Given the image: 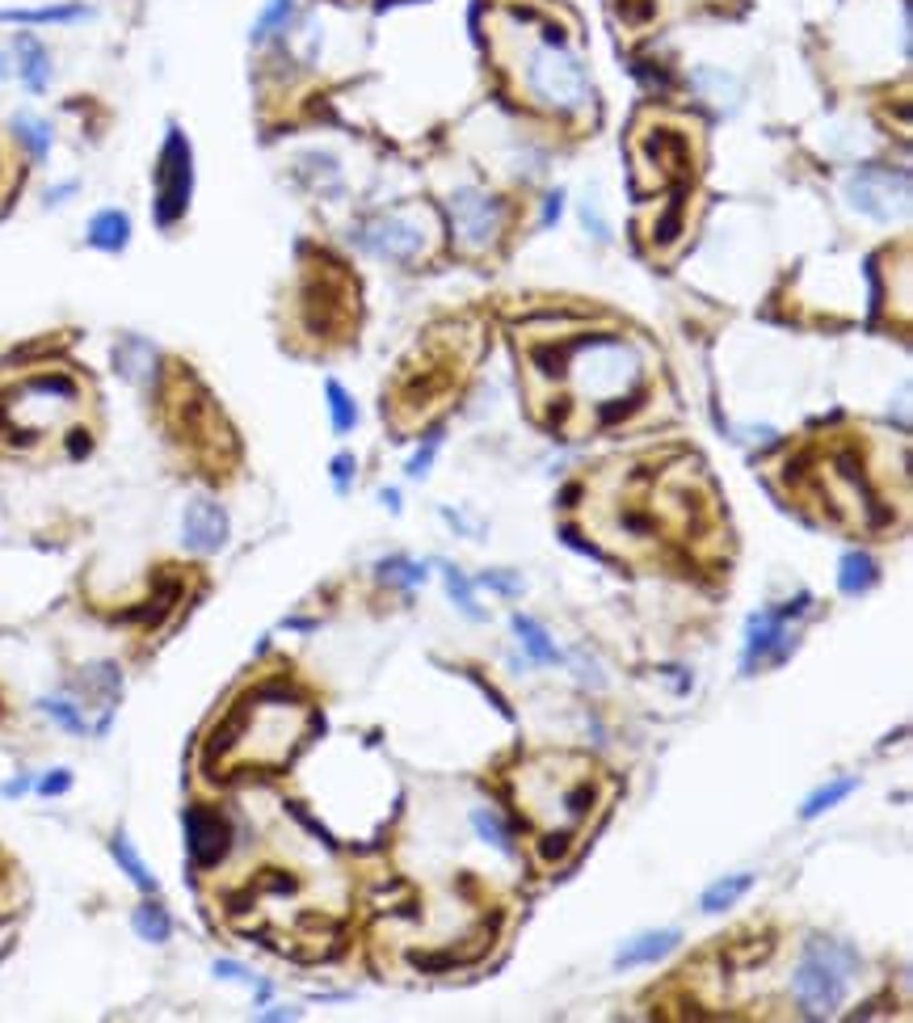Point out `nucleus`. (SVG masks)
Masks as SVG:
<instances>
[{"instance_id": "nucleus-1", "label": "nucleus", "mask_w": 913, "mask_h": 1023, "mask_svg": "<svg viewBox=\"0 0 913 1023\" xmlns=\"http://www.w3.org/2000/svg\"><path fill=\"white\" fill-rule=\"evenodd\" d=\"M518 81H522V93L535 102L539 110L560 114V118H573V114L590 106L585 60L552 25H539L535 34L527 39L522 60H518Z\"/></svg>"}, {"instance_id": "nucleus-2", "label": "nucleus", "mask_w": 913, "mask_h": 1023, "mask_svg": "<svg viewBox=\"0 0 913 1023\" xmlns=\"http://www.w3.org/2000/svg\"><path fill=\"white\" fill-rule=\"evenodd\" d=\"M564 376L573 379L585 401L594 404H624V397L640 392L645 383V362L636 355V346L615 334L585 337L569 350Z\"/></svg>"}, {"instance_id": "nucleus-3", "label": "nucleus", "mask_w": 913, "mask_h": 1023, "mask_svg": "<svg viewBox=\"0 0 913 1023\" xmlns=\"http://www.w3.org/2000/svg\"><path fill=\"white\" fill-rule=\"evenodd\" d=\"M854 964H859L854 952L842 943H829V939L804 943L800 964L792 973V994H796L804 1020H834L838 1015V1006L847 1002Z\"/></svg>"}, {"instance_id": "nucleus-4", "label": "nucleus", "mask_w": 913, "mask_h": 1023, "mask_svg": "<svg viewBox=\"0 0 913 1023\" xmlns=\"http://www.w3.org/2000/svg\"><path fill=\"white\" fill-rule=\"evenodd\" d=\"M194 202V144L181 123H164L157 169H152V220L160 232H173Z\"/></svg>"}, {"instance_id": "nucleus-5", "label": "nucleus", "mask_w": 913, "mask_h": 1023, "mask_svg": "<svg viewBox=\"0 0 913 1023\" xmlns=\"http://www.w3.org/2000/svg\"><path fill=\"white\" fill-rule=\"evenodd\" d=\"M450 241L468 253H489L506 232V202L485 186H459L446 199Z\"/></svg>"}, {"instance_id": "nucleus-6", "label": "nucleus", "mask_w": 913, "mask_h": 1023, "mask_svg": "<svg viewBox=\"0 0 913 1023\" xmlns=\"http://www.w3.org/2000/svg\"><path fill=\"white\" fill-rule=\"evenodd\" d=\"M850 211L871 223H901L910 215V173L892 165H863L842 186Z\"/></svg>"}, {"instance_id": "nucleus-7", "label": "nucleus", "mask_w": 913, "mask_h": 1023, "mask_svg": "<svg viewBox=\"0 0 913 1023\" xmlns=\"http://www.w3.org/2000/svg\"><path fill=\"white\" fill-rule=\"evenodd\" d=\"M813 594H796V602H783L779 611H757L745 620V648H741V674H754L757 666H783L787 653L796 648V636L787 623L808 611Z\"/></svg>"}, {"instance_id": "nucleus-8", "label": "nucleus", "mask_w": 913, "mask_h": 1023, "mask_svg": "<svg viewBox=\"0 0 913 1023\" xmlns=\"http://www.w3.org/2000/svg\"><path fill=\"white\" fill-rule=\"evenodd\" d=\"M362 253H371L379 262H392V266H408L425 253V223L408 220V215H371L354 228L350 236Z\"/></svg>"}, {"instance_id": "nucleus-9", "label": "nucleus", "mask_w": 913, "mask_h": 1023, "mask_svg": "<svg viewBox=\"0 0 913 1023\" xmlns=\"http://www.w3.org/2000/svg\"><path fill=\"white\" fill-rule=\"evenodd\" d=\"M76 401H81L76 379L64 376V371H43V376H30L25 383H18L9 392V404L0 401V422H22L25 413H43L46 425L51 418L76 409Z\"/></svg>"}, {"instance_id": "nucleus-10", "label": "nucleus", "mask_w": 913, "mask_h": 1023, "mask_svg": "<svg viewBox=\"0 0 913 1023\" xmlns=\"http://www.w3.org/2000/svg\"><path fill=\"white\" fill-rule=\"evenodd\" d=\"M232 539V518L223 510L220 497H206V493H194L185 506H181V548L194 552V557H220Z\"/></svg>"}, {"instance_id": "nucleus-11", "label": "nucleus", "mask_w": 913, "mask_h": 1023, "mask_svg": "<svg viewBox=\"0 0 913 1023\" xmlns=\"http://www.w3.org/2000/svg\"><path fill=\"white\" fill-rule=\"evenodd\" d=\"M181 830H185V851L194 859V868H220L227 846H232V822L211 804H190L181 813Z\"/></svg>"}, {"instance_id": "nucleus-12", "label": "nucleus", "mask_w": 913, "mask_h": 1023, "mask_svg": "<svg viewBox=\"0 0 913 1023\" xmlns=\"http://www.w3.org/2000/svg\"><path fill=\"white\" fill-rule=\"evenodd\" d=\"M9 60H13V81L30 97H46L55 85V51L39 30H13L9 34Z\"/></svg>"}, {"instance_id": "nucleus-13", "label": "nucleus", "mask_w": 913, "mask_h": 1023, "mask_svg": "<svg viewBox=\"0 0 913 1023\" xmlns=\"http://www.w3.org/2000/svg\"><path fill=\"white\" fill-rule=\"evenodd\" d=\"M97 18L89 0H39V4H4L0 25L9 30H72Z\"/></svg>"}, {"instance_id": "nucleus-14", "label": "nucleus", "mask_w": 913, "mask_h": 1023, "mask_svg": "<svg viewBox=\"0 0 913 1023\" xmlns=\"http://www.w3.org/2000/svg\"><path fill=\"white\" fill-rule=\"evenodd\" d=\"M110 362H114V371L127 379L131 388H139V392H152L160 383V376H164V355H160V346L139 334L118 337L110 350Z\"/></svg>"}, {"instance_id": "nucleus-15", "label": "nucleus", "mask_w": 913, "mask_h": 1023, "mask_svg": "<svg viewBox=\"0 0 913 1023\" xmlns=\"http://www.w3.org/2000/svg\"><path fill=\"white\" fill-rule=\"evenodd\" d=\"M131 236H135V220L131 211H123V207H97L89 220H85V245L93 253L118 257V253L131 249Z\"/></svg>"}, {"instance_id": "nucleus-16", "label": "nucleus", "mask_w": 913, "mask_h": 1023, "mask_svg": "<svg viewBox=\"0 0 913 1023\" xmlns=\"http://www.w3.org/2000/svg\"><path fill=\"white\" fill-rule=\"evenodd\" d=\"M9 135H13V144L25 152V160L30 165H51V156H55V123L46 118V114L39 110H13L9 114Z\"/></svg>"}, {"instance_id": "nucleus-17", "label": "nucleus", "mask_w": 913, "mask_h": 1023, "mask_svg": "<svg viewBox=\"0 0 913 1023\" xmlns=\"http://www.w3.org/2000/svg\"><path fill=\"white\" fill-rule=\"evenodd\" d=\"M299 22V0H262V9L248 22V46L266 51V46L283 43Z\"/></svg>"}, {"instance_id": "nucleus-18", "label": "nucleus", "mask_w": 913, "mask_h": 1023, "mask_svg": "<svg viewBox=\"0 0 913 1023\" xmlns=\"http://www.w3.org/2000/svg\"><path fill=\"white\" fill-rule=\"evenodd\" d=\"M678 943H682V931H678V927L631 935L624 948L615 952V969H645V964H657V960H666Z\"/></svg>"}, {"instance_id": "nucleus-19", "label": "nucleus", "mask_w": 913, "mask_h": 1023, "mask_svg": "<svg viewBox=\"0 0 913 1023\" xmlns=\"http://www.w3.org/2000/svg\"><path fill=\"white\" fill-rule=\"evenodd\" d=\"M513 636H518V645H522V653H527V662L531 666H560L564 662V653L556 648V641H552V632L543 627L539 620H531V615H513L510 620Z\"/></svg>"}, {"instance_id": "nucleus-20", "label": "nucleus", "mask_w": 913, "mask_h": 1023, "mask_svg": "<svg viewBox=\"0 0 913 1023\" xmlns=\"http://www.w3.org/2000/svg\"><path fill=\"white\" fill-rule=\"evenodd\" d=\"M110 855H114V864L123 868V876L131 880L135 889L144 893V897H157V893H160L157 872L148 868V859L135 851V843L127 839V830H114V834H110Z\"/></svg>"}, {"instance_id": "nucleus-21", "label": "nucleus", "mask_w": 913, "mask_h": 1023, "mask_svg": "<svg viewBox=\"0 0 913 1023\" xmlns=\"http://www.w3.org/2000/svg\"><path fill=\"white\" fill-rule=\"evenodd\" d=\"M875 581H880V565H875V557H871V552H863V548H850V552H842V560H838V590H842L847 599H859V594H868Z\"/></svg>"}, {"instance_id": "nucleus-22", "label": "nucleus", "mask_w": 913, "mask_h": 1023, "mask_svg": "<svg viewBox=\"0 0 913 1023\" xmlns=\"http://www.w3.org/2000/svg\"><path fill=\"white\" fill-rule=\"evenodd\" d=\"M750 889H754V872H733V876H720V880H712V885L703 889V897H699V910H703V914L733 910L736 901H741V897H745Z\"/></svg>"}, {"instance_id": "nucleus-23", "label": "nucleus", "mask_w": 913, "mask_h": 1023, "mask_svg": "<svg viewBox=\"0 0 913 1023\" xmlns=\"http://www.w3.org/2000/svg\"><path fill=\"white\" fill-rule=\"evenodd\" d=\"M325 404H329V425H333L337 439L354 434L358 422H362V413H358L354 392H350L341 379H325Z\"/></svg>"}, {"instance_id": "nucleus-24", "label": "nucleus", "mask_w": 913, "mask_h": 1023, "mask_svg": "<svg viewBox=\"0 0 913 1023\" xmlns=\"http://www.w3.org/2000/svg\"><path fill=\"white\" fill-rule=\"evenodd\" d=\"M34 708H39L55 729H64V734H72V737H89L93 734L89 720H85V708H81L72 695H43Z\"/></svg>"}, {"instance_id": "nucleus-25", "label": "nucleus", "mask_w": 913, "mask_h": 1023, "mask_svg": "<svg viewBox=\"0 0 913 1023\" xmlns=\"http://www.w3.org/2000/svg\"><path fill=\"white\" fill-rule=\"evenodd\" d=\"M131 931L144 939V943H152V948H160V943H169L173 939V914L164 910L160 901H139L131 910Z\"/></svg>"}, {"instance_id": "nucleus-26", "label": "nucleus", "mask_w": 913, "mask_h": 1023, "mask_svg": "<svg viewBox=\"0 0 913 1023\" xmlns=\"http://www.w3.org/2000/svg\"><path fill=\"white\" fill-rule=\"evenodd\" d=\"M471 830H476V839H480L485 846H492L497 855L513 859V834H510V825L501 822V813H497V809L476 804V809H471Z\"/></svg>"}, {"instance_id": "nucleus-27", "label": "nucleus", "mask_w": 913, "mask_h": 1023, "mask_svg": "<svg viewBox=\"0 0 913 1023\" xmlns=\"http://www.w3.org/2000/svg\"><path fill=\"white\" fill-rule=\"evenodd\" d=\"M859 788V779L854 776H842V779H829V783H821L808 801L800 804V822H817L821 813H829V809H838V804L847 801L850 792Z\"/></svg>"}, {"instance_id": "nucleus-28", "label": "nucleus", "mask_w": 913, "mask_h": 1023, "mask_svg": "<svg viewBox=\"0 0 913 1023\" xmlns=\"http://www.w3.org/2000/svg\"><path fill=\"white\" fill-rule=\"evenodd\" d=\"M81 687H89L106 708H114L118 695H123V669L114 662H93V666L81 669Z\"/></svg>"}, {"instance_id": "nucleus-29", "label": "nucleus", "mask_w": 913, "mask_h": 1023, "mask_svg": "<svg viewBox=\"0 0 913 1023\" xmlns=\"http://www.w3.org/2000/svg\"><path fill=\"white\" fill-rule=\"evenodd\" d=\"M375 578L388 581V586H401V590H413V586H422L429 573H425L422 560H408V557H388L375 565Z\"/></svg>"}, {"instance_id": "nucleus-30", "label": "nucleus", "mask_w": 913, "mask_h": 1023, "mask_svg": "<svg viewBox=\"0 0 913 1023\" xmlns=\"http://www.w3.org/2000/svg\"><path fill=\"white\" fill-rule=\"evenodd\" d=\"M443 581H446V594H450V602L468 615L471 623L485 620V611H480V602H476V586L468 581V573H459L455 565H443Z\"/></svg>"}, {"instance_id": "nucleus-31", "label": "nucleus", "mask_w": 913, "mask_h": 1023, "mask_svg": "<svg viewBox=\"0 0 913 1023\" xmlns=\"http://www.w3.org/2000/svg\"><path fill=\"white\" fill-rule=\"evenodd\" d=\"M577 215H581V223H585V232H590L598 245H611L615 228H611V220H606V207H602L598 190H585V199L577 202Z\"/></svg>"}, {"instance_id": "nucleus-32", "label": "nucleus", "mask_w": 913, "mask_h": 1023, "mask_svg": "<svg viewBox=\"0 0 913 1023\" xmlns=\"http://www.w3.org/2000/svg\"><path fill=\"white\" fill-rule=\"evenodd\" d=\"M438 451H443V430H429V434H425V443L413 451V460L404 464V476H408V481L429 476V467H434V460H438Z\"/></svg>"}, {"instance_id": "nucleus-33", "label": "nucleus", "mask_w": 913, "mask_h": 1023, "mask_svg": "<svg viewBox=\"0 0 913 1023\" xmlns=\"http://www.w3.org/2000/svg\"><path fill=\"white\" fill-rule=\"evenodd\" d=\"M354 476H358V455L354 451H337L333 460H329V481H333L337 497H346V493H350Z\"/></svg>"}, {"instance_id": "nucleus-34", "label": "nucleus", "mask_w": 913, "mask_h": 1023, "mask_svg": "<svg viewBox=\"0 0 913 1023\" xmlns=\"http://www.w3.org/2000/svg\"><path fill=\"white\" fill-rule=\"evenodd\" d=\"M72 783H76V776L67 771V767H51V771H43V776L34 779V792L39 797H64V792H72Z\"/></svg>"}, {"instance_id": "nucleus-35", "label": "nucleus", "mask_w": 913, "mask_h": 1023, "mask_svg": "<svg viewBox=\"0 0 913 1023\" xmlns=\"http://www.w3.org/2000/svg\"><path fill=\"white\" fill-rule=\"evenodd\" d=\"M476 586H485V590H492V594H506V599H518L522 590H527V581L518 578V573H506V569H489V573H480V581Z\"/></svg>"}, {"instance_id": "nucleus-36", "label": "nucleus", "mask_w": 913, "mask_h": 1023, "mask_svg": "<svg viewBox=\"0 0 913 1023\" xmlns=\"http://www.w3.org/2000/svg\"><path fill=\"white\" fill-rule=\"evenodd\" d=\"M81 194V181L67 178V181H55V186H46L43 190V207L46 211H60V207H67V202Z\"/></svg>"}, {"instance_id": "nucleus-37", "label": "nucleus", "mask_w": 913, "mask_h": 1023, "mask_svg": "<svg viewBox=\"0 0 913 1023\" xmlns=\"http://www.w3.org/2000/svg\"><path fill=\"white\" fill-rule=\"evenodd\" d=\"M211 973H215L220 981H248V985H253V973H248L241 960H215V964H211Z\"/></svg>"}, {"instance_id": "nucleus-38", "label": "nucleus", "mask_w": 913, "mask_h": 1023, "mask_svg": "<svg viewBox=\"0 0 913 1023\" xmlns=\"http://www.w3.org/2000/svg\"><path fill=\"white\" fill-rule=\"evenodd\" d=\"M560 539H564V544H569L573 552H581V557H590V560H598V565H606V557H602L598 548H594V544H585V539H581V535L573 531V527H560Z\"/></svg>"}, {"instance_id": "nucleus-39", "label": "nucleus", "mask_w": 913, "mask_h": 1023, "mask_svg": "<svg viewBox=\"0 0 913 1023\" xmlns=\"http://www.w3.org/2000/svg\"><path fill=\"white\" fill-rule=\"evenodd\" d=\"M560 215H564V190H552V194L543 199V220H539V228H556Z\"/></svg>"}, {"instance_id": "nucleus-40", "label": "nucleus", "mask_w": 913, "mask_h": 1023, "mask_svg": "<svg viewBox=\"0 0 913 1023\" xmlns=\"http://www.w3.org/2000/svg\"><path fill=\"white\" fill-rule=\"evenodd\" d=\"M30 788H34V779L18 776V779H9V783H0V797H4V801H18V797H25Z\"/></svg>"}, {"instance_id": "nucleus-41", "label": "nucleus", "mask_w": 913, "mask_h": 1023, "mask_svg": "<svg viewBox=\"0 0 913 1023\" xmlns=\"http://www.w3.org/2000/svg\"><path fill=\"white\" fill-rule=\"evenodd\" d=\"M304 1011L299 1006H266V1011H257V1020L262 1023H274V1020H299Z\"/></svg>"}, {"instance_id": "nucleus-42", "label": "nucleus", "mask_w": 913, "mask_h": 1023, "mask_svg": "<svg viewBox=\"0 0 913 1023\" xmlns=\"http://www.w3.org/2000/svg\"><path fill=\"white\" fill-rule=\"evenodd\" d=\"M379 506H388L392 514H401V493H396V489H379Z\"/></svg>"}, {"instance_id": "nucleus-43", "label": "nucleus", "mask_w": 913, "mask_h": 1023, "mask_svg": "<svg viewBox=\"0 0 913 1023\" xmlns=\"http://www.w3.org/2000/svg\"><path fill=\"white\" fill-rule=\"evenodd\" d=\"M13 81V60H9V46H0V85Z\"/></svg>"}]
</instances>
